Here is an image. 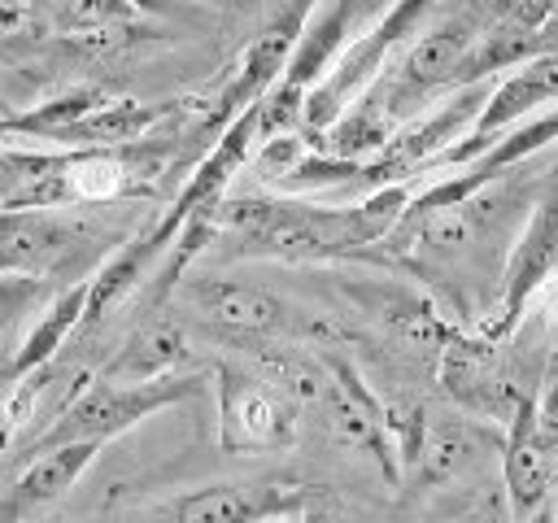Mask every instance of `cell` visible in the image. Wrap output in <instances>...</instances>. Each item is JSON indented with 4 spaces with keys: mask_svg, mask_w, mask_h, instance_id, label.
Masks as SVG:
<instances>
[{
    "mask_svg": "<svg viewBox=\"0 0 558 523\" xmlns=\"http://www.w3.org/2000/svg\"><path fill=\"white\" fill-rule=\"evenodd\" d=\"M218 388V445L227 453H275L301 431L296 397L266 370H244L222 362L214 370Z\"/></svg>",
    "mask_w": 558,
    "mask_h": 523,
    "instance_id": "8992f818",
    "label": "cell"
},
{
    "mask_svg": "<svg viewBox=\"0 0 558 523\" xmlns=\"http://www.w3.org/2000/svg\"><path fill=\"white\" fill-rule=\"evenodd\" d=\"M558 270V166L541 179V192H536V205L532 214L523 218L510 253H506V266H501V283L493 292V305L484 309L475 336L484 340H497V344H510L536 301V292L545 288V279Z\"/></svg>",
    "mask_w": 558,
    "mask_h": 523,
    "instance_id": "277c9868",
    "label": "cell"
},
{
    "mask_svg": "<svg viewBox=\"0 0 558 523\" xmlns=\"http://www.w3.org/2000/svg\"><path fill=\"white\" fill-rule=\"evenodd\" d=\"M410 196V183L375 187L357 205H314L296 196H222L209 209V244H227L231 257L275 262L357 257L392 235Z\"/></svg>",
    "mask_w": 558,
    "mask_h": 523,
    "instance_id": "6da1fadb",
    "label": "cell"
},
{
    "mask_svg": "<svg viewBox=\"0 0 558 523\" xmlns=\"http://www.w3.org/2000/svg\"><path fill=\"white\" fill-rule=\"evenodd\" d=\"M26 17L52 31H87L100 26L109 17H131L135 4L131 0H22Z\"/></svg>",
    "mask_w": 558,
    "mask_h": 523,
    "instance_id": "44dd1931",
    "label": "cell"
},
{
    "mask_svg": "<svg viewBox=\"0 0 558 523\" xmlns=\"http://www.w3.org/2000/svg\"><path fill=\"white\" fill-rule=\"evenodd\" d=\"M183 301L222 336L231 340H288V336H327L323 323L301 318L283 296L270 288L222 279V275H192L183 283Z\"/></svg>",
    "mask_w": 558,
    "mask_h": 523,
    "instance_id": "52a82bcc",
    "label": "cell"
},
{
    "mask_svg": "<svg viewBox=\"0 0 558 523\" xmlns=\"http://www.w3.org/2000/svg\"><path fill=\"white\" fill-rule=\"evenodd\" d=\"M183 353H187V340H183L179 323L174 318H148L96 370V379H109V384H148V379L174 375L183 366Z\"/></svg>",
    "mask_w": 558,
    "mask_h": 523,
    "instance_id": "2e32d148",
    "label": "cell"
},
{
    "mask_svg": "<svg viewBox=\"0 0 558 523\" xmlns=\"http://www.w3.org/2000/svg\"><path fill=\"white\" fill-rule=\"evenodd\" d=\"M314 501L318 488L296 479H218L131 506L113 523H266L279 514H301Z\"/></svg>",
    "mask_w": 558,
    "mask_h": 523,
    "instance_id": "5b68a950",
    "label": "cell"
},
{
    "mask_svg": "<svg viewBox=\"0 0 558 523\" xmlns=\"http://www.w3.org/2000/svg\"><path fill=\"white\" fill-rule=\"evenodd\" d=\"M166 113H170V105H144L131 96H109L100 109H92L65 135L61 148H126V144H140Z\"/></svg>",
    "mask_w": 558,
    "mask_h": 523,
    "instance_id": "d6986e66",
    "label": "cell"
},
{
    "mask_svg": "<svg viewBox=\"0 0 558 523\" xmlns=\"http://www.w3.org/2000/svg\"><path fill=\"white\" fill-rule=\"evenodd\" d=\"M166 253H161V244L153 240V231L144 227L140 235H131L118 253H109L105 257V266L96 270V275H87V309H83V327H96L100 318H109L140 283H144V275L161 262Z\"/></svg>",
    "mask_w": 558,
    "mask_h": 523,
    "instance_id": "ac0fdd59",
    "label": "cell"
},
{
    "mask_svg": "<svg viewBox=\"0 0 558 523\" xmlns=\"http://www.w3.org/2000/svg\"><path fill=\"white\" fill-rule=\"evenodd\" d=\"M501 479H506V501L514 523H527L554 501L558 488V440H549L536 423V392L523 397L514 418L506 423L501 440Z\"/></svg>",
    "mask_w": 558,
    "mask_h": 523,
    "instance_id": "4fadbf2b",
    "label": "cell"
},
{
    "mask_svg": "<svg viewBox=\"0 0 558 523\" xmlns=\"http://www.w3.org/2000/svg\"><path fill=\"white\" fill-rule=\"evenodd\" d=\"M432 9H436V0H392L375 26H366L362 35H353L344 44V52L331 61V70L305 92L301 135L310 144L392 65V57L423 31V22H427Z\"/></svg>",
    "mask_w": 558,
    "mask_h": 523,
    "instance_id": "3957f363",
    "label": "cell"
},
{
    "mask_svg": "<svg viewBox=\"0 0 558 523\" xmlns=\"http://www.w3.org/2000/svg\"><path fill=\"white\" fill-rule=\"evenodd\" d=\"M554 492H558V488H554Z\"/></svg>",
    "mask_w": 558,
    "mask_h": 523,
    "instance_id": "83f0119b",
    "label": "cell"
},
{
    "mask_svg": "<svg viewBox=\"0 0 558 523\" xmlns=\"http://www.w3.org/2000/svg\"><path fill=\"white\" fill-rule=\"evenodd\" d=\"M310 9H314V0H292V4H288L279 17H270V22L262 26V35H253V44L240 52V61H235L227 87L218 92L214 113H209L218 131H222L231 118H240L244 109H253V105L283 78L288 57H292V48H296V39H301V26H305Z\"/></svg>",
    "mask_w": 558,
    "mask_h": 523,
    "instance_id": "7c38bea8",
    "label": "cell"
},
{
    "mask_svg": "<svg viewBox=\"0 0 558 523\" xmlns=\"http://www.w3.org/2000/svg\"><path fill=\"white\" fill-rule=\"evenodd\" d=\"M0 144H9V131H4V118H0Z\"/></svg>",
    "mask_w": 558,
    "mask_h": 523,
    "instance_id": "484cf974",
    "label": "cell"
},
{
    "mask_svg": "<svg viewBox=\"0 0 558 523\" xmlns=\"http://www.w3.org/2000/svg\"><path fill=\"white\" fill-rule=\"evenodd\" d=\"M436 375H440L445 397L484 423L488 418L510 423L514 410L523 405V397L536 392V388H523L514 379V370L506 366V344L484 340V336L449 331V340L440 344V370Z\"/></svg>",
    "mask_w": 558,
    "mask_h": 523,
    "instance_id": "9c48e42d",
    "label": "cell"
},
{
    "mask_svg": "<svg viewBox=\"0 0 558 523\" xmlns=\"http://www.w3.org/2000/svg\"><path fill=\"white\" fill-rule=\"evenodd\" d=\"M266 523H301V514H279V519H266Z\"/></svg>",
    "mask_w": 558,
    "mask_h": 523,
    "instance_id": "d4e9b609",
    "label": "cell"
},
{
    "mask_svg": "<svg viewBox=\"0 0 558 523\" xmlns=\"http://www.w3.org/2000/svg\"><path fill=\"white\" fill-rule=\"evenodd\" d=\"M501 431H493L484 418H427L418 453H414V471L423 484H449L462 471L480 466L493 449L501 453Z\"/></svg>",
    "mask_w": 558,
    "mask_h": 523,
    "instance_id": "9a60e30c",
    "label": "cell"
},
{
    "mask_svg": "<svg viewBox=\"0 0 558 523\" xmlns=\"http://www.w3.org/2000/svg\"><path fill=\"white\" fill-rule=\"evenodd\" d=\"M301 523H336V514H331L323 501H314V506L301 510Z\"/></svg>",
    "mask_w": 558,
    "mask_h": 523,
    "instance_id": "7402d4cb",
    "label": "cell"
},
{
    "mask_svg": "<svg viewBox=\"0 0 558 523\" xmlns=\"http://www.w3.org/2000/svg\"><path fill=\"white\" fill-rule=\"evenodd\" d=\"M9 436H13V418H9V410H4V397H0V453H4Z\"/></svg>",
    "mask_w": 558,
    "mask_h": 523,
    "instance_id": "cb8c5ba5",
    "label": "cell"
},
{
    "mask_svg": "<svg viewBox=\"0 0 558 523\" xmlns=\"http://www.w3.org/2000/svg\"><path fill=\"white\" fill-rule=\"evenodd\" d=\"M549 100H558V48H549V52H541V57L514 65L501 83H493V92H488V100H484V109H480L471 135H466L462 144H453L445 157H436V166H432L427 174H436V170H458V166L475 161L506 126L523 122L536 105H549Z\"/></svg>",
    "mask_w": 558,
    "mask_h": 523,
    "instance_id": "8fae6325",
    "label": "cell"
},
{
    "mask_svg": "<svg viewBox=\"0 0 558 523\" xmlns=\"http://www.w3.org/2000/svg\"><path fill=\"white\" fill-rule=\"evenodd\" d=\"M83 309H87V279H74L61 292H52V301L44 305V314L35 318L26 340L17 344V353H13L9 370H4V384H22V379L39 375L57 357V349L83 327Z\"/></svg>",
    "mask_w": 558,
    "mask_h": 523,
    "instance_id": "e0dca14e",
    "label": "cell"
},
{
    "mask_svg": "<svg viewBox=\"0 0 558 523\" xmlns=\"http://www.w3.org/2000/svg\"><path fill=\"white\" fill-rule=\"evenodd\" d=\"M109 96L100 87H70V92H57L48 96L44 105L26 109V113H0L4 118V131L9 139H48V144H65V135L92 113L100 109Z\"/></svg>",
    "mask_w": 558,
    "mask_h": 523,
    "instance_id": "ffe728a7",
    "label": "cell"
},
{
    "mask_svg": "<svg viewBox=\"0 0 558 523\" xmlns=\"http://www.w3.org/2000/svg\"><path fill=\"white\" fill-rule=\"evenodd\" d=\"M100 449L105 445L78 440V445H57V449L26 458L22 471L0 488V523H22V519L39 514L44 506L61 501L83 479V471L96 462Z\"/></svg>",
    "mask_w": 558,
    "mask_h": 523,
    "instance_id": "5bb4252c",
    "label": "cell"
},
{
    "mask_svg": "<svg viewBox=\"0 0 558 523\" xmlns=\"http://www.w3.org/2000/svg\"><path fill=\"white\" fill-rule=\"evenodd\" d=\"M196 392H201V375H192V370H174V375H161L148 384H109V379L83 375L78 388L52 410V423L39 436L22 440V458H35L57 445H78V440L109 445L122 431L140 427L144 418H153L179 401H192Z\"/></svg>",
    "mask_w": 558,
    "mask_h": 523,
    "instance_id": "7a4b0ae2",
    "label": "cell"
},
{
    "mask_svg": "<svg viewBox=\"0 0 558 523\" xmlns=\"http://www.w3.org/2000/svg\"><path fill=\"white\" fill-rule=\"evenodd\" d=\"M318 410H323L331 436L344 449L371 458L388 484L401 479V458H397V445H392V431H388V405L371 392L362 370L349 357H340V353H323V397H318Z\"/></svg>",
    "mask_w": 558,
    "mask_h": 523,
    "instance_id": "ba28073f",
    "label": "cell"
},
{
    "mask_svg": "<svg viewBox=\"0 0 558 523\" xmlns=\"http://www.w3.org/2000/svg\"><path fill=\"white\" fill-rule=\"evenodd\" d=\"M554 506H558V501H554ZM554 523H558V519H554Z\"/></svg>",
    "mask_w": 558,
    "mask_h": 523,
    "instance_id": "4316f807",
    "label": "cell"
},
{
    "mask_svg": "<svg viewBox=\"0 0 558 523\" xmlns=\"http://www.w3.org/2000/svg\"><path fill=\"white\" fill-rule=\"evenodd\" d=\"M96 222L65 209H0V275L48 279L96 244Z\"/></svg>",
    "mask_w": 558,
    "mask_h": 523,
    "instance_id": "30bf717a",
    "label": "cell"
},
{
    "mask_svg": "<svg viewBox=\"0 0 558 523\" xmlns=\"http://www.w3.org/2000/svg\"><path fill=\"white\" fill-rule=\"evenodd\" d=\"M17 22H22V9L9 4V0H0V31H13Z\"/></svg>",
    "mask_w": 558,
    "mask_h": 523,
    "instance_id": "603a6c76",
    "label": "cell"
}]
</instances>
